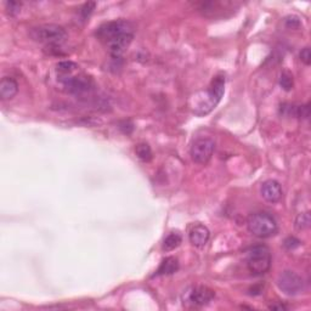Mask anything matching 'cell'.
I'll use <instances>...</instances> for the list:
<instances>
[{
	"instance_id": "obj_1",
	"label": "cell",
	"mask_w": 311,
	"mask_h": 311,
	"mask_svg": "<svg viewBox=\"0 0 311 311\" xmlns=\"http://www.w3.org/2000/svg\"><path fill=\"white\" fill-rule=\"evenodd\" d=\"M102 44L107 46L112 57L119 59L134 39V26L127 20H114L102 23L95 32Z\"/></svg>"
},
{
	"instance_id": "obj_2",
	"label": "cell",
	"mask_w": 311,
	"mask_h": 311,
	"mask_svg": "<svg viewBox=\"0 0 311 311\" xmlns=\"http://www.w3.org/2000/svg\"><path fill=\"white\" fill-rule=\"evenodd\" d=\"M226 78L223 73L215 75L210 83V87L206 91H201L192 98V112L196 115H206L217 107L225 92Z\"/></svg>"
},
{
	"instance_id": "obj_3",
	"label": "cell",
	"mask_w": 311,
	"mask_h": 311,
	"mask_svg": "<svg viewBox=\"0 0 311 311\" xmlns=\"http://www.w3.org/2000/svg\"><path fill=\"white\" fill-rule=\"evenodd\" d=\"M247 229L258 238H270L277 234L279 226L273 215L265 211H257L248 217Z\"/></svg>"
},
{
	"instance_id": "obj_4",
	"label": "cell",
	"mask_w": 311,
	"mask_h": 311,
	"mask_svg": "<svg viewBox=\"0 0 311 311\" xmlns=\"http://www.w3.org/2000/svg\"><path fill=\"white\" fill-rule=\"evenodd\" d=\"M29 37L34 42L45 44L46 46H59L67 37V33L61 26L54 25V23H46V25L31 28Z\"/></svg>"
},
{
	"instance_id": "obj_5",
	"label": "cell",
	"mask_w": 311,
	"mask_h": 311,
	"mask_svg": "<svg viewBox=\"0 0 311 311\" xmlns=\"http://www.w3.org/2000/svg\"><path fill=\"white\" fill-rule=\"evenodd\" d=\"M247 267L250 274L260 276L265 275L271 267L270 249L264 244L254 246L247 250Z\"/></svg>"
},
{
	"instance_id": "obj_6",
	"label": "cell",
	"mask_w": 311,
	"mask_h": 311,
	"mask_svg": "<svg viewBox=\"0 0 311 311\" xmlns=\"http://www.w3.org/2000/svg\"><path fill=\"white\" fill-rule=\"evenodd\" d=\"M276 283L281 292L290 297L303 293L304 288H305V283H304L302 277L297 273H294V271L289 270H286L282 274H280L279 277H277Z\"/></svg>"
},
{
	"instance_id": "obj_7",
	"label": "cell",
	"mask_w": 311,
	"mask_h": 311,
	"mask_svg": "<svg viewBox=\"0 0 311 311\" xmlns=\"http://www.w3.org/2000/svg\"><path fill=\"white\" fill-rule=\"evenodd\" d=\"M214 150L215 142L211 140V139L201 138L197 139L192 144L190 150V154L195 163L204 165L210 161L211 156L214 153Z\"/></svg>"
},
{
	"instance_id": "obj_8",
	"label": "cell",
	"mask_w": 311,
	"mask_h": 311,
	"mask_svg": "<svg viewBox=\"0 0 311 311\" xmlns=\"http://www.w3.org/2000/svg\"><path fill=\"white\" fill-rule=\"evenodd\" d=\"M60 82H62L66 91H68L72 95H83L87 94L94 88V83L89 77L84 74H78V75H69V77L60 79Z\"/></svg>"
},
{
	"instance_id": "obj_9",
	"label": "cell",
	"mask_w": 311,
	"mask_h": 311,
	"mask_svg": "<svg viewBox=\"0 0 311 311\" xmlns=\"http://www.w3.org/2000/svg\"><path fill=\"white\" fill-rule=\"evenodd\" d=\"M215 292L206 286L193 287L187 294V300L195 306H204L214 299Z\"/></svg>"
},
{
	"instance_id": "obj_10",
	"label": "cell",
	"mask_w": 311,
	"mask_h": 311,
	"mask_svg": "<svg viewBox=\"0 0 311 311\" xmlns=\"http://www.w3.org/2000/svg\"><path fill=\"white\" fill-rule=\"evenodd\" d=\"M210 238V231L208 230L206 225L202 224H195L191 226L190 231H188V240L192 246L197 248L204 247L208 243Z\"/></svg>"
},
{
	"instance_id": "obj_11",
	"label": "cell",
	"mask_w": 311,
	"mask_h": 311,
	"mask_svg": "<svg viewBox=\"0 0 311 311\" xmlns=\"http://www.w3.org/2000/svg\"><path fill=\"white\" fill-rule=\"evenodd\" d=\"M260 193L264 200L269 203H277L282 198V187L279 181L266 180L261 185Z\"/></svg>"
},
{
	"instance_id": "obj_12",
	"label": "cell",
	"mask_w": 311,
	"mask_h": 311,
	"mask_svg": "<svg viewBox=\"0 0 311 311\" xmlns=\"http://www.w3.org/2000/svg\"><path fill=\"white\" fill-rule=\"evenodd\" d=\"M18 92V84L14 78L4 77L0 82V98L2 100H11Z\"/></svg>"
},
{
	"instance_id": "obj_13",
	"label": "cell",
	"mask_w": 311,
	"mask_h": 311,
	"mask_svg": "<svg viewBox=\"0 0 311 311\" xmlns=\"http://www.w3.org/2000/svg\"><path fill=\"white\" fill-rule=\"evenodd\" d=\"M179 260L175 257H168L162 260L160 267H158L156 275L158 276H169L179 270Z\"/></svg>"
},
{
	"instance_id": "obj_14",
	"label": "cell",
	"mask_w": 311,
	"mask_h": 311,
	"mask_svg": "<svg viewBox=\"0 0 311 311\" xmlns=\"http://www.w3.org/2000/svg\"><path fill=\"white\" fill-rule=\"evenodd\" d=\"M181 242H183V237H181V235L178 231L177 232H170L164 238L162 248H163V250H165V252H170V250H174L175 248L180 246Z\"/></svg>"
},
{
	"instance_id": "obj_15",
	"label": "cell",
	"mask_w": 311,
	"mask_h": 311,
	"mask_svg": "<svg viewBox=\"0 0 311 311\" xmlns=\"http://www.w3.org/2000/svg\"><path fill=\"white\" fill-rule=\"evenodd\" d=\"M56 69H57L59 79H62L73 74V72L78 69V66L72 61H61L56 65Z\"/></svg>"
},
{
	"instance_id": "obj_16",
	"label": "cell",
	"mask_w": 311,
	"mask_h": 311,
	"mask_svg": "<svg viewBox=\"0 0 311 311\" xmlns=\"http://www.w3.org/2000/svg\"><path fill=\"white\" fill-rule=\"evenodd\" d=\"M135 152H137V156L142 162H151L152 158H153V153H152V150L150 147V145L145 144V142H141V144H138L137 147H135Z\"/></svg>"
},
{
	"instance_id": "obj_17",
	"label": "cell",
	"mask_w": 311,
	"mask_h": 311,
	"mask_svg": "<svg viewBox=\"0 0 311 311\" xmlns=\"http://www.w3.org/2000/svg\"><path fill=\"white\" fill-rule=\"evenodd\" d=\"M311 224V218H310V213L306 211V213H300L297 217L296 223H294V226L298 231H304L306 229H309Z\"/></svg>"
},
{
	"instance_id": "obj_18",
	"label": "cell",
	"mask_w": 311,
	"mask_h": 311,
	"mask_svg": "<svg viewBox=\"0 0 311 311\" xmlns=\"http://www.w3.org/2000/svg\"><path fill=\"white\" fill-rule=\"evenodd\" d=\"M280 85L283 90L290 91L294 87L293 75L288 73V72H282L280 75Z\"/></svg>"
},
{
	"instance_id": "obj_19",
	"label": "cell",
	"mask_w": 311,
	"mask_h": 311,
	"mask_svg": "<svg viewBox=\"0 0 311 311\" xmlns=\"http://www.w3.org/2000/svg\"><path fill=\"white\" fill-rule=\"evenodd\" d=\"M95 6H96L95 3H91V2L85 3V4L82 6L81 11H79V12H81V15H82V18L83 20L89 18V16H90L92 14V11L95 10Z\"/></svg>"
},
{
	"instance_id": "obj_20",
	"label": "cell",
	"mask_w": 311,
	"mask_h": 311,
	"mask_svg": "<svg viewBox=\"0 0 311 311\" xmlns=\"http://www.w3.org/2000/svg\"><path fill=\"white\" fill-rule=\"evenodd\" d=\"M5 6H6V10H8L10 16H15L20 12V9H21V3H18V2H6Z\"/></svg>"
},
{
	"instance_id": "obj_21",
	"label": "cell",
	"mask_w": 311,
	"mask_h": 311,
	"mask_svg": "<svg viewBox=\"0 0 311 311\" xmlns=\"http://www.w3.org/2000/svg\"><path fill=\"white\" fill-rule=\"evenodd\" d=\"M284 23H286L287 27L292 29H298L302 26V22H300L299 17H297V16H288V17L284 18Z\"/></svg>"
},
{
	"instance_id": "obj_22",
	"label": "cell",
	"mask_w": 311,
	"mask_h": 311,
	"mask_svg": "<svg viewBox=\"0 0 311 311\" xmlns=\"http://www.w3.org/2000/svg\"><path fill=\"white\" fill-rule=\"evenodd\" d=\"M283 246H284V248H286V249H288V250L296 249L297 247L300 246V241L298 240V238H296V237L289 236V237H287L286 240H284Z\"/></svg>"
},
{
	"instance_id": "obj_23",
	"label": "cell",
	"mask_w": 311,
	"mask_h": 311,
	"mask_svg": "<svg viewBox=\"0 0 311 311\" xmlns=\"http://www.w3.org/2000/svg\"><path fill=\"white\" fill-rule=\"evenodd\" d=\"M310 115V105H303V106H298L297 110V117L298 118H303V119H307Z\"/></svg>"
},
{
	"instance_id": "obj_24",
	"label": "cell",
	"mask_w": 311,
	"mask_h": 311,
	"mask_svg": "<svg viewBox=\"0 0 311 311\" xmlns=\"http://www.w3.org/2000/svg\"><path fill=\"white\" fill-rule=\"evenodd\" d=\"M299 57H300V61L303 62L304 65L309 66L311 64V52H310V48H304L302 51H300L299 54Z\"/></svg>"
},
{
	"instance_id": "obj_25",
	"label": "cell",
	"mask_w": 311,
	"mask_h": 311,
	"mask_svg": "<svg viewBox=\"0 0 311 311\" xmlns=\"http://www.w3.org/2000/svg\"><path fill=\"white\" fill-rule=\"evenodd\" d=\"M269 309H271V310H280V311H282V310H287V306H286V305H283V304H273V305H270V306H269Z\"/></svg>"
}]
</instances>
